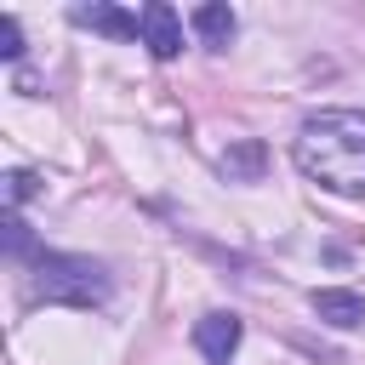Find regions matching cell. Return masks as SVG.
I'll list each match as a JSON object with an SVG mask.
<instances>
[{"label":"cell","instance_id":"1","mask_svg":"<svg viewBox=\"0 0 365 365\" xmlns=\"http://www.w3.org/2000/svg\"><path fill=\"white\" fill-rule=\"evenodd\" d=\"M291 160L331 194H365V108H319L302 120Z\"/></svg>","mask_w":365,"mask_h":365},{"label":"cell","instance_id":"2","mask_svg":"<svg viewBox=\"0 0 365 365\" xmlns=\"http://www.w3.org/2000/svg\"><path fill=\"white\" fill-rule=\"evenodd\" d=\"M108 291H114L108 268L91 257H74V251H46L29 274V297L57 302V308H97V302H108Z\"/></svg>","mask_w":365,"mask_h":365},{"label":"cell","instance_id":"3","mask_svg":"<svg viewBox=\"0 0 365 365\" xmlns=\"http://www.w3.org/2000/svg\"><path fill=\"white\" fill-rule=\"evenodd\" d=\"M137 17H143V46H148L160 63H171V57L182 51V17H177L165 0H148Z\"/></svg>","mask_w":365,"mask_h":365},{"label":"cell","instance_id":"4","mask_svg":"<svg viewBox=\"0 0 365 365\" xmlns=\"http://www.w3.org/2000/svg\"><path fill=\"white\" fill-rule=\"evenodd\" d=\"M240 336H245V325H240L234 314H205V319L194 325V348H200L211 365H228L234 348H240Z\"/></svg>","mask_w":365,"mask_h":365},{"label":"cell","instance_id":"5","mask_svg":"<svg viewBox=\"0 0 365 365\" xmlns=\"http://www.w3.org/2000/svg\"><path fill=\"white\" fill-rule=\"evenodd\" d=\"M68 17H74L80 29H91V34H108V40H137V34H143V17H131V11H120V6H108V0L74 6Z\"/></svg>","mask_w":365,"mask_h":365},{"label":"cell","instance_id":"6","mask_svg":"<svg viewBox=\"0 0 365 365\" xmlns=\"http://www.w3.org/2000/svg\"><path fill=\"white\" fill-rule=\"evenodd\" d=\"M217 171H222L228 182H262V171H268V148H262L257 137H240V143H228V148L217 154Z\"/></svg>","mask_w":365,"mask_h":365},{"label":"cell","instance_id":"7","mask_svg":"<svg viewBox=\"0 0 365 365\" xmlns=\"http://www.w3.org/2000/svg\"><path fill=\"white\" fill-rule=\"evenodd\" d=\"M308 302H314V314H319L325 325H336V331H354V325H365V297H359V291L325 285V291H314Z\"/></svg>","mask_w":365,"mask_h":365},{"label":"cell","instance_id":"8","mask_svg":"<svg viewBox=\"0 0 365 365\" xmlns=\"http://www.w3.org/2000/svg\"><path fill=\"white\" fill-rule=\"evenodd\" d=\"M234 11L222 6V0H211V6H194V34H200V46H211V51H228V40H234Z\"/></svg>","mask_w":365,"mask_h":365},{"label":"cell","instance_id":"9","mask_svg":"<svg viewBox=\"0 0 365 365\" xmlns=\"http://www.w3.org/2000/svg\"><path fill=\"white\" fill-rule=\"evenodd\" d=\"M6 257H11V262H29V268H34L40 257H46V251L34 245V234H29V222H23L17 211L6 217Z\"/></svg>","mask_w":365,"mask_h":365},{"label":"cell","instance_id":"10","mask_svg":"<svg viewBox=\"0 0 365 365\" xmlns=\"http://www.w3.org/2000/svg\"><path fill=\"white\" fill-rule=\"evenodd\" d=\"M34 194H40V177H34V171H11V177H6V200H11V205L34 200Z\"/></svg>","mask_w":365,"mask_h":365},{"label":"cell","instance_id":"11","mask_svg":"<svg viewBox=\"0 0 365 365\" xmlns=\"http://www.w3.org/2000/svg\"><path fill=\"white\" fill-rule=\"evenodd\" d=\"M0 57H6V63L23 57V29H17V17H0Z\"/></svg>","mask_w":365,"mask_h":365}]
</instances>
